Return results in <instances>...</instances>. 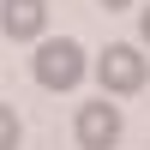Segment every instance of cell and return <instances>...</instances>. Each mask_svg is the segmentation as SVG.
Instances as JSON below:
<instances>
[{
	"instance_id": "3",
	"label": "cell",
	"mask_w": 150,
	"mask_h": 150,
	"mask_svg": "<svg viewBox=\"0 0 150 150\" xmlns=\"http://www.w3.org/2000/svg\"><path fill=\"white\" fill-rule=\"evenodd\" d=\"M78 144L84 150H114L120 144V108H108V96L78 108Z\"/></svg>"
},
{
	"instance_id": "4",
	"label": "cell",
	"mask_w": 150,
	"mask_h": 150,
	"mask_svg": "<svg viewBox=\"0 0 150 150\" xmlns=\"http://www.w3.org/2000/svg\"><path fill=\"white\" fill-rule=\"evenodd\" d=\"M48 24V0H0V30L12 42H36Z\"/></svg>"
},
{
	"instance_id": "2",
	"label": "cell",
	"mask_w": 150,
	"mask_h": 150,
	"mask_svg": "<svg viewBox=\"0 0 150 150\" xmlns=\"http://www.w3.org/2000/svg\"><path fill=\"white\" fill-rule=\"evenodd\" d=\"M96 78H102L108 96H132V90H144L150 66H144V54L132 42H114V48H102V60H96Z\"/></svg>"
},
{
	"instance_id": "5",
	"label": "cell",
	"mask_w": 150,
	"mask_h": 150,
	"mask_svg": "<svg viewBox=\"0 0 150 150\" xmlns=\"http://www.w3.org/2000/svg\"><path fill=\"white\" fill-rule=\"evenodd\" d=\"M0 150H18V114L0 102Z\"/></svg>"
},
{
	"instance_id": "7",
	"label": "cell",
	"mask_w": 150,
	"mask_h": 150,
	"mask_svg": "<svg viewBox=\"0 0 150 150\" xmlns=\"http://www.w3.org/2000/svg\"><path fill=\"white\" fill-rule=\"evenodd\" d=\"M102 6H108V12H120V6H132V0H102Z\"/></svg>"
},
{
	"instance_id": "6",
	"label": "cell",
	"mask_w": 150,
	"mask_h": 150,
	"mask_svg": "<svg viewBox=\"0 0 150 150\" xmlns=\"http://www.w3.org/2000/svg\"><path fill=\"white\" fill-rule=\"evenodd\" d=\"M138 30H144V48H150V6H144V18H138Z\"/></svg>"
},
{
	"instance_id": "1",
	"label": "cell",
	"mask_w": 150,
	"mask_h": 150,
	"mask_svg": "<svg viewBox=\"0 0 150 150\" xmlns=\"http://www.w3.org/2000/svg\"><path fill=\"white\" fill-rule=\"evenodd\" d=\"M84 72L90 66H84V48L72 42V36H54V42L36 48V84H42V90H72Z\"/></svg>"
}]
</instances>
